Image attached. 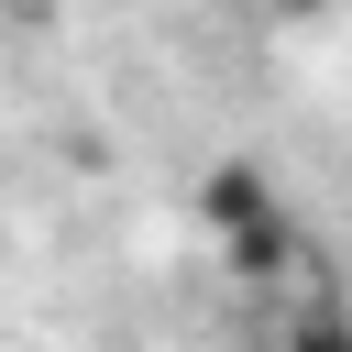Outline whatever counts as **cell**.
I'll list each match as a JSON object with an SVG mask.
<instances>
[{"label":"cell","instance_id":"3","mask_svg":"<svg viewBox=\"0 0 352 352\" xmlns=\"http://www.w3.org/2000/svg\"><path fill=\"white\" fill-rule=\"evenodd\" d=\"M297 352H352V319H297Z\"/></svg>","mask_w":352,"mask_h":352},{"label":"cell","instance_id":"5","mask_svg":"<svg viewBox=\"0 0 352 352\" xmlns=\"http://www.w3.org/2000/svg\"><path fill=\"white\" fill-rule=\"evenodd\" d=\"M11 11H22V22H44V11H55V0H11Z\"/></svg>","mask_w":352,"mask_h":352},{"label":"cell","instance_id":"2","mask_svg":"<svg viewBox=\"0 0 352 352\" xmlns=\"http://www.w3.org/2000/svg\"><path fill=\"white\" fill-rule=\"evenodd\" d=\"M297 264V231H286V209L264 220V231H231L220 242V275H242V286H264V275H286Z\"/></svg>","mask_w":352,"mask_h":352},{"label":"cell","instance_id":"4","mask_svg":"<svg viewBox=\"0 0 352 352\" xmlns=\"http://www.w3.org/2000/svg\"><path fill=\"white\" fill-rule=\"evenodd\" d=\"M264 11H275V22H330L341 0H264Z\"/></svg>","mask_w":352,"mask_h":352},{"label":"cell","instance_id":"1","mask_svg":"<svg viewBox=\"0 0 352 352\" xmlns=\"http://www.w3.org/2000/svg\"><path fill=\"white\" fill-rule=\"evenodd\" d=\"M198 220H209V242H231V231H264V220H275V187H264V165L220 154V165L198 176Z\"/></svg>","mask_w":352,"mask_h":352}]
</instances>
